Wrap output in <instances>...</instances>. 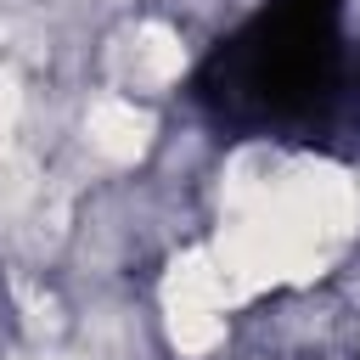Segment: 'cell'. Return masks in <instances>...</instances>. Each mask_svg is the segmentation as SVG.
Segmentation results:
<instances>
[{"label": "cell", "instance_id": "6da1fadb", "mask_svg": "<svg viewBox=\"0 0 360 360\" xmlns=\"http://www.w3.org/2000/svg\"><path fill=\"white\" fill-rule=\"evenodd\" d=\"M343 96L338 0H270L197 73V101L219 124H309Z\"/></svg>", "mask_w": 360, "mask_h": 360}]
</instances>
